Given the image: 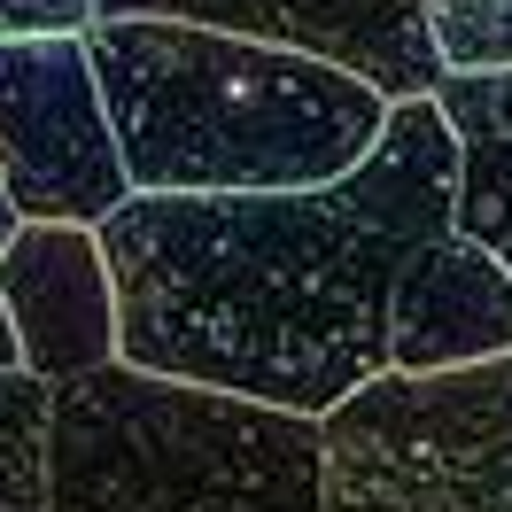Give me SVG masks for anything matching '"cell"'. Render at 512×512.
Masks as SVG:
<instances>
[{
  "label": "cell",
  "mask_w": 512,
  "mask_h": 512,
  "mask_svg": "<svg viewBox=\"0 0 512 512\" xmlns=\"http://www.w3.org/2000/svg\"><path fill=\"white\" fill-rule=\"evenodd\" d=\"M458 218V125L388 109L373 156L295 194H132L94 225L117 280V365L326 419L388 373V295Z\"/></svg>",
  "instance_id": "obj_1"
},
{
  "label": "cell",
  "mask_w": 512,
  "mask_h": 512,
  "mask_svg": "<svg viewBox=\"0 0 512 512\" xmlns=\"http://www.w3.org/2000/svg\"><path fill=\"white\" fill-rule=\"evenodd\" d=\"M132 194H295L373 156L388 109L357 70L171 16L86 32Z\"/></svg>",
  "instance_id": "obj_2"
},
{
  "label": "cell",
  "mask_w": 512,
  "mask_h": 512,
  "mask_svg": "<svg viewBox=\"0 0 512 512\" xmlns=\"http://www.w3.org/2000/svg\"><path fill=\"white\" fill-rule=\"evenodd\" d=\"M47 512H319V419L101 365L55 388Z\"/></svg>",
  "instance_id": "obj_3"
},
{
  "label": "cell",
  "mask_w": 512,
  "mask_h": 512,
  "mask_svg": "<svg viewBox=\"0 0 512 512\" xmlns=\"http://www.w3.org/2000/svg\"><path fill=\"white\" fill-rule=\"evenodd\" d=\"M319 512H512V350L342 396L319 419Z\"/></svg>",
  "instance_id": "obj_4"
},
{
  "label": "cell",
  "mask_w": 512,
  "mask_h": 512,
  "mask_svg": "<svg viewBox=\"0 0 512 512\" xmlns=\"http://www.w3.org/2000/svg\"><path fill=\"white\" fill-rule=\"evenodd\" d=\"M0 194L47 225H101L132 202L86 32L0 39Z\"/></svg>",
  "instance_id": "obj_5"
},
{
  "label": "cell",
  "mask_w": 512,
  "mask_h": 512,
  "mask_svg": "<svg viewBox=\"0 0 512 512\" xmlns=\"http://www.w3.org/2000/svg\"><path fill=\"white\" fill-rule=\"evenodd\" d=\"M101 16H171V24H210V32H241L264 47H295V55L357 70L388 101L443 86L419 0H94V24Z\"/></svg>",
  "instance_id": "obj_6"
},
{
  "label": "cell",
  "mask_w": 512,
  "mask_h": 512,
  "mask_svg": "<svg viewBox=\"0 0 512 512\" xmlns=\"http://www.w3.org/2000/svg\"><path fill=\"white\" fill-rule=\"evenodd\" d=\"M0 303L16 319L24 373H39L47 388L117 365V280L94 225L24 218L0 249Z\"/></svg>",
  "instance_id": "obj_7"
},
{
  "label": "cell",
  "mask_w": 512,
  "mask_h": 512,
  "mask_svg": "<svg viewBox=\"0 0 512 512\" xmlns=\"http://www.w3.org/2000/svg\"><path fill=\"white\" fill-rule=\"evenodd\" d=\"M512 350V272L450 225L412 249L388 295V373H450Z\"/></svg>",
  "instance_id": "obj_8"
},
{
  "label": "cell",
  "mask_w": 512,
  "mask_h": 512,
  "mask_svg": "<svg viewBox=\"0 0 512 512\" xmlns=\"http://www.w3.org/2000/svg\"><path fill=\"white\" fill-rule=\"evenodd\" d=\"M47 419L55 388L39 373H0V512H47Z\"/></svg>",
  "instance_id": "obj_9"
},
{
  "label": "cell",
  "mask_w": 512,
  "mask_h": 512,
  "mask_svg": "<svg viewBox=\"0 0 512 512\" xmlns=\"http://www.w3.org/2000/svg\"><path fill=\"white\" fill-rule=\"evenodd\" d=\"M458 233L512 272V132L458 125Z\"/></svg>",
  "instance_id": "obj_10"
},
{
  "label": "cell",
  "mask_w": 512,
  "mask_h": 512,
  "mask_svg": "<svg viewBox=\"0 0 512 512\" xmlns=\"http://www.w3.org/2000/svg\"><path fill=\"white\" fill-rule=\"evenodd\" d=\"M419 24L443 78H512V0H427Z\"/></svg>",
  "instance_id": "obj_11"
},
{
  "label": "cell",
  "mask_w": 512,
  "mask_h": 512,
  "mask_svg": "<svg viewBox=\"0 0 512 512\" xmlns=\"http://www.w3.org/2000/svg\"><path fill=\"white\" fill-rule=\"evenodd\" d=\"M450 125H489V132H512V78H443L435 86Z\"/></svg>",
  "instance_id": "obj_12"
},
{
  "label": "cell",
  "mask_w": 512,
  "mask_h": 512,
  "mask_svg": "<svg viewBox=\"0 0 512 512\" xmlns=\"http://www.w3.org/2000/svg\"><path fill=\"white\" fill-rule=\"evenodd\" d=\"M94 32V0H0V39Z\"/></svg>",
  "instance_id": "obj_13"
},
{
  "label": "cell",
  "mask_w": 512,
  "mask_h": 512,
  "mask_svg": "<svg viewBox=\"0 0 512 512\" xmlns=\"http://www.w3.org/2000/svg\"><path fill=\"white\" fill-rule=\"evenodd\" d=\"M0 373H24V350H16V319H8V303H0Z\"/></svg>",
  "instance_id": "obj_14"
},
{
  "label": "cell",
  "mask_w": 512,
  "mask_h": 512,
  "mask_svg": "<svg viewBox=\"0 0 512 512\" xmlns=\"http://www.w3.org/2000/svg\"><path fill=\"white\" fill-rule=\"evenodd\" d=\"M16 225H24V218H16V210H8V194H0V249H8V233H16Z\"/></svg>",
  "instance_id": "obj_15"
},
{
  "label": "cell",
  "mask_w": 512,
  "mask_h": 512,
  "mask_svg": "<svg viewBox=\"0 0 512 512\" xmlns=\"http://www.w3.org/2000/svg\"><path fill=\"white\" fill-rule=\"evenodd\" d=\"M419 8H427V0H419Z\"/></svg>",
  "instance_id": "obj_16"
}]
</instances>
